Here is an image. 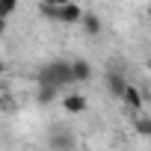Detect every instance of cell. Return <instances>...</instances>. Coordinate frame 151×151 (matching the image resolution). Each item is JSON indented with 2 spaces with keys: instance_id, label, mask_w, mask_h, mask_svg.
Here are the masks:
<instances>
[{
  "instance_id": "52a82bcc",
  "label": "cell",
  "mask_w": 151,
  "mask_h": 151,
  "mask_svg": "<svg viewBox=\"0 0 151 151\" xmlns=\"http://www.w3.org/2000/svg\"><path fill=\"white\" fill-rule=\"evenodd\" d=\"M133 124H136V133H139V136H151V119H148L145 113H139V116L133 119Z\"/></svg>"
},
{
  "instance_id": "277c9868",
  "label": "cell",
  "mask_w": 151,
  "mask_h": 151,
  "mask_svg": "<svg viewBox=\"0 0 151 151\" xmlns=\"http://www.w3.org/2000/svg\"><path fill=\"white\" fill-rule=\"evenodd\" d=\"M104 77H107V89H110V95H113V98H122V92H124V86H127V77H124L122 71H107Z\"/></svg>"
},
{
  "instance_id": "30bf717a",
  "label": "cell",
  "mask_w": 151,
  "mask_h": 151,
  "mask_svg": "<svg viewBox=\"0 0 151 151\" xmlns=\"http://www.w3.org/2000/svg\"><path fill=\"white\" fill-rule=\"evenodd\" d=\"M56 98V89H50V86H42V92H39V101L42 104H50Z\"/></svg>"
},
{
  "instance_id": "6da1fadb",
  "label": "cell",
  "mask_w": 151,
  "mask_h": 151,
  "mask_svg": "<svg viewBox=\"0 0 151 151\" xmlns=\"http://www.w3.org/2000/svg\"><path fill=\"white\" fill-rule=\"evenodd\" d=\"M39 83L42 86H50V89H65V86H71L74 80H71V68H68V62H62V59H53V62H47L42 71H39Z\"/></svg>"
},
{
  "instance_id": "3957f363",
  "label": "cell",
  "mask_w": 151,
  "mask_h": 151,
  "mask_svg": "<svg viewBox=\"0 0 151 151\" xmlns=\"http://www.w3.org/2000/svg\"><path fill=\"white\" fill-rule=\"evenodd\" d=\"M68 68H71V80L74 83L92 80V62L89 59H74V62H68Z\"/></svg>"
},
{
  "instance_id": "7c38bea8",
  "label": "cell",
  "mask_w": 151,
  "mask_h": 151,
  "mask_svg": "<svg viewBox=\"0 0 151 151\" xmlns=\"http://www.w3.org/2000/svg\"><path fill=\"white\" fill-rule=\"evenodd\" d=\"M3 71H6V65H3V59H0V74H3Z\"/></svg>"
},
{
  "instance_id": "5b68a950",
  "label": "cell",
  "mask_w": 151,
  "mask_h": 151,
  "mask_svg": "<svg viewBox=\"0 0 151 151\" xmlns=\"http://www.w3.org/2000/svg\"><path fill=\"white\" fill-rule=\"evenodd\" d=\"M80 27H83V33H86V36H101V30H104L101 18H98V15H92V12H83Z\"/></svg>"
},
{
  "instance_id": "9c48e42d",
  "label": "cell",
  "mask_w": 151,
  "mask_h": 151,
  "mask_svg": "<svg viewBox=\"0 0 151 151\" xmlns=\"http://www.w3.org/2000/svg\"><path fill=\"white\" fill-rule=\"evenodd\" d=\"M18 12V0H0V18L9 21V15Z\"/></svg>"
},
{
  "instance_id": "8fae6325",
  "label": "cell",
  "mask_w": 151,
  "mask_h": 151,
  "mask_svg": "<svg viewBox=\"0 0 151 151\" xmlns=\"http://www.w3.org/2000/svg\"><path fill=\"white\" fill-rule=\"evenodd\" d=\"M6 24H9V21H3V18H0V36L6 33Z\"/></svg>"
},
{
  "instance_id": "ba28073f",
  "label": "cell",
  "mask_w": 151,
  "mask_h": 151,
  "mask_svg": "<svg viewBox=\"0 0 151 151\" xmlns=\"http://www.w3.org/2000/svg\"><path fill=\"white\" fill-rule=\"evenodd\" d=\"M50 148H56V151H71V136H68V133H56V136L50 139Z\"/></svg>"
},
{
  "instance_id": "7a4b0ae2",
  "label": "cell",
  "mask_w": 151,
  "mask_h": 151,
  "mask_svg": "<svg viewBox=\"0 0 151 151\" xmlns=\"http://www.w3.org/2000/svg\"><path fill=\"white\" fill-rule=\"evenodd\" d=\"M119 101H124V107H127V110H130L133 116H139V113L145 110V89H139V86H133V83H127Z\"/></svg>"
},
{
  "instance_id": "8992f818",
  "label": "cell",
  "mask_w": 151,
  "mask_h": 151,
  "mask_svg": "<svg viewBox=\"0 0 151 151\" xmlns=\"http://www.w3.org/2000/svg\"><path fill=\"white\" fill-rule=\"evenodd\" d=\"M62 110L71 113V116H77L86 110V98L83 95H62Z\"/></svg>"
}]
</instances>
